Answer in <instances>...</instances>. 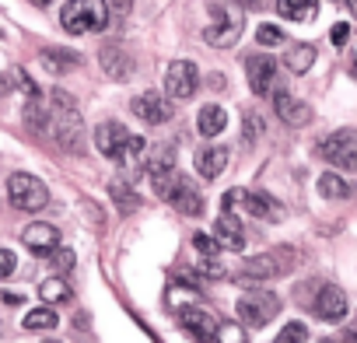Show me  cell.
I'll list each match as a JSON object with an SVG mask.
<instances>
[{
	"label": "cell",
	"instance_id": "cell-27",
	"mask_svg": "<svg viewBox=\"0 0 357 343\" xmlns=\"http://www.w3.org/2000/svg\"><path fill=\"white\" fill-rule=\"evenodd\" d=\"M56 326H60V319H56V312H53L50 305L32 308V312L25 315V329H29V333H50V329H56Z\"/></svg>",
	"mask_w": 357,
	"mask_h": 343
},
{
	"label": "cell",
	"instance_id": "cell-19",
	"mask_svg": "<svg viewBox=\"0 0 357 343\" xmlns=\"http://www.w3.org/2000/svg\"><path fill=\"white\" fill-rule=\"evenodd\" d=\"M214 238H218L221 249H231V252L245 249V228H242L238 218H231V214H221V218H218V224H214Z\"/></svg>",
	"mask_w": 357,
	"mask_h": 343
},
{
	"label": "cell",
	"instance_id": "cell-2",
	"mask_svg": "<svg viewBox=\"0 0 357 343\" xmlns=\"http://www.w3.org/2000/svg\"><path fill=\"white\" fill-rule=\"evenodd\" d=\"M211 11H214V25L204 29V43L214 49H231L242 36V8L231 4V0H214Z\"/></svg>",
	"mask_w": 357,
	"mask_h": 343
},
{
	"label": "cell",
	"instance_id": "cell-42",
	"mask_svg": "<svg viewBox=\"0 0 357 343\" xmlns=\"http://www.w3.org/2000/svg\"><path fill=\"white\" fill-rule=\"evenodd\" d=\"M347 36H350V29H347V25H336V29H333V43H336V46H343V43H347Z\"/></svg>",
	"mask_w": 357,
	"mask_h": 343
},
{
	"label": "cell",
	"instance_id": "cell-31",
	"mask_svg": "<svg viewBox=\"0 0 357 343\" xmlns=\"http://www.w3.org/2000/svg\"><path fill=\"white\" fill-rule=\"evenodd\" d=\"M46 259H50L53 273H70V270H74V263H77V252H74V249H67V245H56Z\"/></svg>",
	"mask_w": 357,
	"mask_h": 343
},
{
	"label": "cell",
	"instance_id": "cell-26",
	"mask_svg": "<svg viewBox=\"0 0 357 343\" xmlns=\"http://www.w3.org/2000/svg\"><path fill=\"white\" fill-rule=\"evenodd\" d=\"M39 298H43L46 305H63V301L74 298V291H70V284H67L63 277H50V280L39 284Z\"/></svg>",
	"mask_w": 357,
	"mask_h": 343
},
{
	"label": "cell",
	"instance_id": "cell-32",
	"mask_svg": "<svg viewBox=\"0 0 357 343\" xmlns=\"http://www.w3.org/2000/svg\"><path fill=\"white\" fill-rule=\"evenodd\" d=\"M305 340H308V326L305 322H287L277 333V343H305Z\"/></svg>",
	"mask_w": 357,
	"mask_h": 343
},
{
	"label": "cell",
	"instance_id": "cell-16",
	"mask_svg": "<svg viewBox=\"0 0 357 343\" xmlns=\"http://www.w3.org/2000/svg\"><path fill=\"white\" fill-rule=\"evenodd\" d=\"M22 242H25V249L32 252V256H50L56 245H60V231L50 224V221H32L25 231H22Z\"/></svg>",
	"mask_w": 357,
	"mask_h": 343
},
{
	"label": "cell",
	"instance_id": "cell-41",
	"mask_svg": "<svg viewBox=\"0 0 357 343\" xmlns=\"http://www.w3.org/2000/svg\"><path fill=\"white\" fill-rule=\"evenodd\" d=\"M133 8V0H109V11H116V15H126Z\"/></svg>",
	"mask_w": 357,
	"mask_h": 343
},
{
	"label": "cell",
	"instance_id": "cell-47",
	"mask_svg": "<svg viewBox=\"0 0 357 343\" xmlns=\"http://www.w3.org/2000/svg\"><path fill=\"white\" fill-rule=\"evenodd\" d=\"M347 340H357V326H354V329H350V333H347Z\"/></svg>",
	"mask_w": 357,
	"mask_h": 343
},
{
	"label": "cell",
	"instance_id": "cell-14",
	"mask_svg": "<svg viewBox=\"0 0 357 343\" xmlns=\"http://www.w3.org/2000/svg\"><path fill=\"white\" fill-rule=\"evenodd\" d=\"M130 109H133L137 119H144V123H151V126H161V123L172 119V105H168V98H161V91H144V95H137V98L130 102Z\"/></svg>",
	"mask_w": 357,
	"mask_h": 343
},
{
	"label": "cell",
	"instance_id": "cell-33",
	"mask_svg": "<svg viewBox=\"0 0 357 343\" xmlns=\"http://www.w3.org/2000/svg\"><path fill=\"white\" fill-rule=\"evenodd\" d=\"M263 130H266V126H263V119H259L256 112H249V116H245V123H242V137H245L249 144H256V140L263 137Z\"/></svg>",
	"mask_w": 357,
	"mask_h": 343
},
{
	"label": "cell",
	"instance_id": "cell-7",
	"mask_svg": "<svg viewBox=\"0 0 357 343\" xmlns=\"http://www.w3.org/2000/svg\"><path fill=\"white\" fill-rule=\"evenodd\" d=\"M53 140L60 151L67 154H84L88 151V133H84V123H81V112L77 105L74 109H56V123H53Z\"/></svg>",
	"mask_w": 357,
	"mask_h": 343
},
{
	"label": "cell",
	"instance_id": "cell-43",
	"mask_svg": "<svg viewBox=\"0 0 357 343\" xmlns=\"http://www.w3.org/2000/svg\"><path fill=\"white\" fill-rule=\"evenodd\" d=\"M0 301H4V305H11V308H15V305H22L25 298H22V294H0Z\"/></svg>",
	"mask_w": 357,
	"mask_h": 343
},
{
	"label": "cell",
	"instance_id": "cell-13",
	"mask_svg": "<svg viewBox=\"0 0 357 343\" xmlns=\"http://www.w3.org/2000/svg\"><path fill=\"white\" fill-rule=\"evenodd\" d=\"M178 322H183V329L197 340H218V315L200 308V305H186V308H178Z\"/></svg>",
	"mask_w": 357,
	"mask_h": 343
},
{
	"label": "cell",
	"instance_id": "cell-4",
	"mask_svg": "<svg viewBox=\"0 0 357 343\" xmlns=\"http://www.w3.org/2000/svg\"><path fill=\"white\" fill-rule=\"evenodd\" d=\"M8 200L25 214H39L50 204V190H46L43 179L29 176V172H15V176L8 179Z\"/></svg>",
	"mask_w": 357,
	"mask_h": 343
},
{
	"label": "cell",
	"instance_id": "cell-21",
	"mask_svg": "<svg viewBox=\"0 0 357 343\" xmlns=\"http://www.w3.org/2000/svg\"><path fill=\"white\" fill-rule=\"evenodd\" d=\"M228 168V147H204L200 154H197V172L204 179H218L221 172Z\"/></svg>",
	"mask_w": 357,
	"mask_h": 343
},
{
	"label": "cell",
	"instance_id": "cell-44",
	"mask_svg": "<svg viewBox=\"0 0 357 343\" xmlns=\"http://www.w3.org/2000/svg\"><path fill=\"white\" fill-rule=\"evenodd\" d=\"M207 84H211V88H214V91H218V88H225V74H218V70H214V74H211V81H207Z\"/></svg>",
	"mask_w": 357,
	"mask_h": 343
},
{
	"label": "cell",
	"instance_id": "cell-25",
	"mask_svg": "<svg viewBox=\"0 0 357 343\" xmlns=\"http://www.w3.org/2000/svg\"><path fill=\"white\" fill-rule=\"evenodd\" d=\"M109 197H112V204H116L119 214H133V211L140 207V197H137L133 186L123 183V179H112V183H109Z\"/></svg>",
	"mask_w": 357,
	"mask_h": 343
},
{
	"label": "cell",
	"instance_id": "cell-3",
	"mask_svg": "<svg viewBox=\"0 0 357 343\" xmlns=\"http://www.w3.org/2000/svg\"><path fill=\"white\" fill-rule=\"evenodd\" d=\"M315 154L340 172H357V130H336L315 144Z\"/></svg>",
	"mask_w": 357,
	"mask_h": 343
},
{
	"label": "cell",
	"instance_id": "cell-8",
	"mask_svg": "<svg viewBox=\"0 0 357 343\" xmlns=\"http://www.w3.org/2000/svg\"><path fill=\"white\" fill-rule=\"evenodd\" d=\"M231 204H242V211H245L249 218H259V221H284V207H280L273 197H266L263 190H235V193L225 197V207H231Z\"/></svg>",
	"mask_w": 357,
	"mask_h": 343
},
{
	"label": "cell",
	"instance_id": "cell-46",
	"mask_svg": "<svg viewBox=\"0 0 357 343\" xmlns=\"http://www.w3.org/2000/svg\"><path fill=\"white\" fill-rule=\"evenodd\" d=\"M347 8H350V11L357 15V0H347Z\"/></svg>",
	"mask_w": 357,
	"mask_h": 343
},
{
	"label": "cell",
	"instance_id": "cell-37",
	"mask_svg": "<svg viewBox=\"0 0 357 343\" xmlns=\"http://www.w3.org/2000/svg\"><path fill=\"white\" fill-rule=\"evenodd\" d=\"M256 39H259V46H277V43H284V32L277 25H263L256 32Z\"/></svg>",
	"mask_w": 357,
	"mask_h": 343
},
{
	"label": "cell",
	"instance_id": "cell-12",
	"mask_svg": "<svg viewBox=\"0 0 357 343\" xmlns=\"http://www.w3.org/2000/svg\"><path fill=\"white\" fill-rule=\"evenodd\" d=\"M245 77H249V88H252V95H259V98L273 95L277 60H273V56H263V53H256V56H245Z\"/></svg>",
	"mask_w": 357,
	"mask_h": 343
},
{
	"label": "cell",
	"instance_id": "cell-24",
	"mask_svg": "<svg viewBox=\"0 0 357 343\" xmlns=\"http://www.w3.org/2000/svg\"><path fill=\"white\" fill-rule=\"evenodd\" d=\"M312 63H315V46H308V43H298L284 53V67L291 74H305V70H312Z\"/></svg>",
	"mask_w": 357,
	"mask_h": 343
},
{
	"label": "cell",
	"instance_id": "cell-6",
	"mask_svg": "<svg viewBox=\"0 0 357 343\" xmlns=\"http://www.w3.org/2000/svg\"><path fill=\"white\" fill-rule=\"evenodd\" d=\"M235 312H238V319H242L249 329H259V326H266V322L277 319V312H280V298L270 294V291H259V287H256V291H245V294L238 298Z\"/></svg>",
	"mask_w": 357,
	"mask_h": 343
},
{
	"label": "cell",
	"instance_id": "cell-22",
	"mask_svg": "<svg viewBox=\"0 0 357 343\" xmlns=\"http://www.w3.org/2000/svg\"><path fill=\"white\" fill-rule=\"evenodd\" d=\"M277 15L287 22H315L319 0H277Z\"/></svg>",
	"mask_w": 357,
	"mask_h": 343
},
{
	"label": "cell",
	"instance_id": "cell-1",
	"mask_svg": "<svg viewBox=\"0 0 357 343\" xmlns=\"http://www.w3.org/2000/svg\"><path fill=\"white\" fill-rule=\"evenodd\" d=\"M109 4L105 0H67L60 11V25L70 36H95L109 25Z\"/></svg>",
	"mask_w": 357,
	"mask_h": 343
},
{
	"label": "cell",
	"instance_id": "cell-17",
	"mask_svg": "<svg viewBox=\"0 0 357 343\" xmlns=\"http://www.w3.org/2000/svg\"><path fill=\"white\" fill-rule=\"evenodd\" d=\"M273 112L287 123V126H308L312 123V109L308 102H301L291 91H273Z\"/></svg>",
	"mask_w": 357,
	"mask_h": 343
},
{
	"label": "cell",
	"instance_id": "cell-9",
	"mask_svg": "<svg viewBox=\"0 0 357 343\" xmlns=\"http://www.w3.org/2000/svg\"><path fill=\"white\" fill-rule=\"evenodd\" d=\"M200 88V67L193 60H172L168 70H165V91L168 98H193Z\"/></svg>",
	"mask_w": 357,
	"mask_h": 343
},
{
	"label": "cell",
	"instance_id": "cell-35",
	"mask_svg": "<svg viewBox=\"0 0 357 343\" xmlns=\"http://www.w3.org/2000/svg\"><path fill=\"white\" fill-rule=\"evenodd\" d=\"M11 84H15V88H22L29 98H39V84H36L25 70H11Z\"/></svg>",
	"mask_w": 357,
	"mask_h": 343
},
{
	"label": "cell",
	"instance_id": "cell-23",
	"mask_svg": "<svg viewBox=\"0 0 357 343\" xmlns=\"http://www.w3.org/2000/svg\"><path fill=\"white\" fill-rule=\"evenodd\" d=\"M225 126H228L225 105H204V109H200V116H197L200 137H218V133H225Z\"/></svg>",
	"mask_w": 357,
	"mask_h": 343
},
{
	"label": "cell",
	"instance_id": "cell-28",
	"mask_svg": "<svg viewBox=\"0 0 357 343\" xmlns=\"http://www.w3.org/2000/svg\"><path fill=\"white\" fill-rule=\"evenodd\" d=\"M319 193L329 197V200H347L350 197V183L343 176H336V172H322L319 176Z\"/></svg>",
	"mask_w": 357,
	"mask_h": 343
},
{
	"label": "cell",
	"instance_id": "cell-45",
	"mask_svg": "<svg viewBox=\"0 0 357 343\" xmlns=\"http://www.w3.org/2000/svg\"><path fill=\"white\" fill-rule=\"evenodd\" d=\"M32 4H39V8H50V4H53V0H32Z\"/></svg>",
	"mask_w": 357,
	"mask_h": 343
},
{
	"label": "cell",
	"instance_id": "cell-11",
	"mask_svg": "<svg viewBox=\"0 0 357 343\" xmlns=\"http://www.w3.org/2000/svg\"><path fill=\"white\" fill-rule=\"evenodd\" d=\"M98 67H102V74H105L109 81H130L133 70H137V60H133V53H130L126 46L109 43V46L98 49Z\"/></svg>",
	"mask_w": 357,
	"mask_h": 343
},
{
	"label": "cell",
	"instance_id": "cell-18",
	"mask_svg": "<svg viewBox=\"0 0 357 343\" xmlns=\"http://www.w3.org/2000/svg\"><path fill=\"white\" fill-rule=\"evenodd\" d=\"M168 204H172L178 214H186V218H200V214H204V197H200V190H197L186 176H178V183H175Z\"/></svg>",
	"mask_w": 357,
	"mask_h": 343
},
{
	"label": "cell",
	"instance_id": "cell-38",
	"mask_svg": "<svg viewBox=\"0 0 357 343\" xmlns=\"http://www.w3.org/2000/svg\"><path fill=\"white\" fill-rule=\"evenodd\" d=\"M193 245H197V252H204V256H214L221 245H218V238H211V235H193Z\"/></svg>",
	"mask_w": 357,
	"mask_h": 343
},
{
	"label": "cell",
	"instance_id": "cell-36",
	"mask_svg": "<svg viewBox=\"0 0 357 343\" xmlns=\"http://www.w3.org/2000/svg\"><path fill=\"white\" fill-rule=\"evenodd\" d=\"M15 270H18V256L11 249H0V280L15 277Z\"/></svg>",
	"mask_w": 357,
	"mask_h": 343
},
{
	"label": "cell",
	"instance_id": "cell-5",
	"mask_svg": "<svg viewBox=\"0 0 357 343\" xmlns=\"http://www.w3.org/2000/svg\"><path fill=\"white\" fill-rule=\"evenodd\" d=\"M294 263H298V256H294L287 245H280V249H273V252H263V256L245 259V263H242V277H245V280H273V277H287V273L294 270Z\"/></svg>",
	"mask_w": 357,
	"mask_h": 343
},
{
	"label": "cell",
	"instance_id": "cell-10",
	"mask_svg": "<svg viewBox=\"0 0 357 343\" xmlns=\"http://www.w3.org/2000/svg\"><path fill=\"white\" fill-rule=\"evenodd\" d=\"M308 308H312L322 322H340V319H347L350 301H347V294H343L336 284H319L315 294H312V301H308Z\"/></svg>",
	"mask_w": 357,
	"mask_h": 343
},
{
	"label": "cell",
	"instance_id": "cell-34",
	"mask_svg": "<svg viewBox=\"0 0 357 343\" xmlns=\"http://www.w3.org/2000/svg\"><path fill=\"white\" fill-rule=\"evenodd\" d=\"M193 298H197L193 291H190V294L183 291V280H175V284L168 287V305H172V308H186V305H190Z\"/></svg>",
	"mask_w": 357,
	"mask_h": 343
},
{
	"label": "cell",
	"instance_id": "cell-20",
	"mask_svg": "<svg viewBox=\"0 0 357 343\" xmlns=\"http://www.w3.org/2000/svg\"><path fill=\"white\" fill-rule=\"evenodd\" d=\"M39 63L50 70V74H70L74 67H81V53H74V49H60V46H50V49H43L39 53Z\"/></svg>",
	"mask_w": 357,
	"mask_h": 343
},
{
	"label": "cell",
	"instance_id": "cell-30",
	"mask_svg": "<svg viewBox=\"0 0 357 343\" xmlns=\"http://www.w3.org/2000/svg\"><path fill=\"white\" fill-rule=\"evenodd\" d=\"M168 168H175V147L172 144H158L151 151V158H147V172L158 176V172H168Z\"/></svg>",
	"mask_w": 357,
	"mask_h": 343
},
{
	"label": "cell",
	"instance_id": "cell-40",
	"mask_svg": "<svg viewBox=\"0 0 357 343\" xmlns=\"http://www.w3.org/2000/svg\"><path fill=\"white\" fill-rule=\"evenodd\" d=\"M218 340H245V333H238V326H218Z\"/></svg>",
	"mask_w": 357,
	"mask_h": 343
},
{
	"label": "cell",
	"instance_id": "cell-29",
	"mask_svg": "<svg viewBox=\"0 0 357 343\" xmlns=\"http://www.w3.org/2000/svg\"><path fill=\"white\" fill-rule=\"evenodd\" d=\"M25 123H29V130L46 133V130H50V105H46L43 98H29V105H25Z\"/></svg>",
	"mask_w": 357,
	"mask_h": 343
},
{
	"label": "cell",
	"instance_id": "cell-15",
	"mask_svg": "<svg viewBox=\"0 0 357 343\" xmlns=\"http://www.w3.org/2000/svg\"><path fill=\"white\" fill-rule=\"evenodd\" d=\"M126 137H130V130H126L119 119H102V123L95 126V144H98V151H102L109 161H119V154H123V147H126Z\"/></svg>",
	"mask_w": 357,
	"mask_h": 343
},
{
	"label": "cell",
	"instance_id": "cell-39",
	"mask_svg": "<svg viewBox=\"0 0 357 343\" xmlns=\"http://www.w3.org/2000/svg\"><path fill=\"white\" fill-rule=\"evenodd\" d=\"M200 273L211 277V280H221V277H225V266L214 263V259H200Z\"/></svg>",
	"mask_w": 357,
	"mask_h": 343
}]
</instances>
